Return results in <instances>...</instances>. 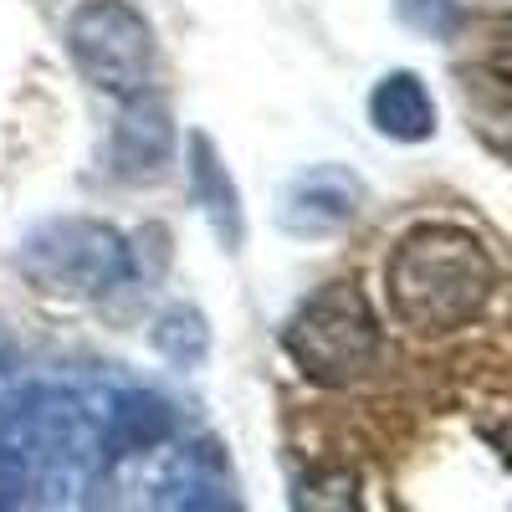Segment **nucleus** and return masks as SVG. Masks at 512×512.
<instances>
[{"label":"nucleus","instance_id":"obj_1","mask_svg":"<svg viewBox=\"0 0 512 512\" xmlns=\"http://www.w3.org/2000/svg\"><path fill=\"white\" fill-rule=\"evenodd\" d=\"M390 308L415 333L466 328L497 292V267L487 246L461 226H420L384 262Z\"/></svg>","mask_w":512,"mask_h":512},{"label":"nucleus","instance_id":"obj_8","mask_svg":"<svg viewBox=\"0 0 512 512\" xmlns=\"http://www.w3.org/2000/svg\"><path fill=\"white\" fill-rule=\"evenodd\" d=\"M154 507H185V512H221V507H241L236 482H231V461L216 441H185L175 446V456L164 461V472L154 482Z\"/></svg>","mask_w":512,"mask_h":512},{"label":"nucleus","instance_id":"obj_6","mask_svg":"<svg viewBox=\"0 0 512 512\" xmlns=\"http://www.w3.org/2000/svg\"><path fill=\"white\" fill-rule=\"evenodd\" d=\"M175 113H169V98L139 88L128 93L118 118H113V134H108V169L128 185H144V180H159L169 159H175Z\"/></svg>","mask_w":512,"mask_h":512},{"label":"nucleus","instance_id":"obj_10","mask_svg":"<svg viewBox=\"0 0 512 512\" xmlns=\"http://www.w3.org/2000/svg\"><path fill=\"white\" fill-rule=\"evenodd\" d=\"M190 190H195L200 216L210 221V231H216V241H221L226 251H241V241H246L241 190H236V180H231V169L221 164L210 134H190Z\"/></svg>","mask_w":512,"mask_h":512},{"label":"nucleus","instance_id":"obj_2","mask_svg":"<svg viewBox=\"0 0 512 512\" xmlns=\"http://www.w3.org/2000/svg\"><path fill=\"white\" fill-rule=\"evenodd\" d=\"M11 441L21 446L26 466L47 482L52 497H67L103 472V436H98V415L88 400L62 390V384H31L11 400Z\"/></svg>","mask_w":512,"mask_h":512},{"label":"nucleus","instance_id":"obj_3","mask_svg":"<svg viewBox=\"0 0 512 512\" xmlns=\"http://www.w3.org/2000/svg\"><path fill=\"white\" fill-rule=\"evenodd\" d=\"M16 267L47 297H103L128 282V241L93 216H52L21 236Z\"/></svg>","mask_w":512,"mask_h":512},{"label":"nucleus","instance_id":"obj_4","mask_svg":"<svg viewBox=\"0 0 512 512\" xmlns=\"http://www.w3.org/2000/svg\"><path fill=\"white\" fill-rule=\"evenodd\" d=\"M282 344L313 384L344 390V384L364 379L379 359V318L354 282H328L292 313Z\"/></svg>","mask_w":512,"mask_h":512},{"label":"nucleus","instance_id":"obj_11","mask_svg":"<svg viewBox=\"0 0 512 512\" xmlns=\"http://www.w3.org/2000/svg\"><path fill=\"white\" fill-rule=\"evenodd\" d=\"M369 118L384 139L395 144H425L436 134V98L415 72H384L369 93Z\"/></svg>","mask_w":512,"mask_h":512},{"label":"nucleus","instance_id":"obj_13","mask_svg":"<svg viewBox=\"0 0 512 512\" xmlns=\"http://www.w3.org/2000/svg\"><path fill=\"white\" fill-rule=\"evenodd\" d=\"M395 11H400V21H405L410 31L441 41V36H451L456 21H461V0H395Z\"/></svg>","mask_w":512,"mask_h":512},{"label":"nucleus","instance_id":"obj_9","mask_svg":"<svg viewBox=\"0 0 512 512\" xmlns=\"http://www.w3.org/2000/svg\"><path fill=\"white\" fill-rule=\"evenodd\" d=\"M180 431V415L164 395L154 390H123L113 395V405L98 415V436H103V472L123 456H144L154 446H164Z\"/></svg>","mask_w":512,"mask_h":512},{"label":"nucleus","instance_id":"obj_7","mask_svg":"<svg viewBox=\"0 0 512 512\" xmlns=\"http://www.w3.org/2000/svg\"><path fill=\"white\" fill-rule=\"evenodd\" d=\"M364 195L369 190L349 164H313V169L287 180L277 221L292 236H333L364 210Z\"/></svg>","mask_w":512,"mask_h":512},{"label":"nucleus","instance_id":"obj_14","mask_svg":"<svg viewBox=\"0 0 512 512\" xmlns=\"http://www.w3.org/2000/svg\"><path fill=\"white\" fill-rule=\"evenodd\" d=\"M26 492H31V466L16 441L0 436V507H21Z\"/></svg>","mask_w":512,"mask_h":512},{"label":"nucleus","instance_id":"obj_12","mask_svg":"<svg viewBox=\"0 0 512 512\" xmlns=\"http://www.w3.org/2000/svg\"><path fill=\"white\" fill-rule=\"evenodd\" d=\"M149 344L175 364V369H200L205 354H210V323L195 303H175V308H164L149 328Z\"/></svg>","mask_w":512,"mask_h":512},{"label":"nucleus","instance_id":"obj_5","mask_svg":"<svg viewBox=\"0 0 512 512\" xmlns=\"http://www.w3.org/2000/svg\"><path fill=\"white\" fill-rule=\"evenodd\" d=\"M67 52L77 72L108 98H128L149 88L154 31L128 0H82L67 16Z\"/></svg>","mask_w":512,"mask_h":512}]
</instances>
